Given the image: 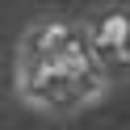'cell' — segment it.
<instances>
[{"instance_id":"obj_1","label":"cell","mask_w":130,"mask_h":130,"mask_svg":"<svg viewBox=\"0 0 130 130\" xmlns=\"http://www.w3.org/2000/svg\"><path fill=\"white\" fill-rule=\"evenodd\" d=\"M105 67L96 63L88 29L76 21H38L25 29L17 51V88L29 105L42 109H76L105 88Z\"/></svg>"},{"instance_id":"obj_2","label":"cell","mask_w":130,"mask_h":130,"mask_svg":"<svg viewBox=\"0 0 130 130\" xmlns=\"http://www.w3.org/2000/svg\"><path fill=\"white\" fill-rule=\"evenodd\" d=\"M84 29H88L92 55H96V63L105 67V76L130 67V13L122 9V4L101 9L92 21H84Z\"/></svg>"}]
</instances>
